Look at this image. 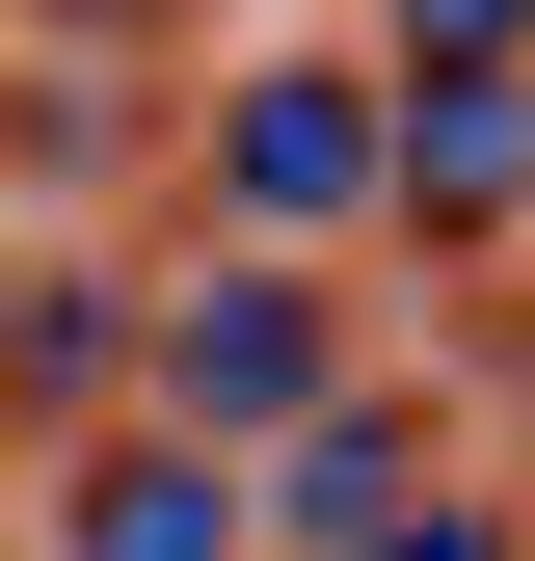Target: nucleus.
<instances>
[{
	"instance_id": "f257e3e1",
	"label": "nucleus",
	"mask_w": 535,
	"mask_h": 561,
	"mask_svg": "<svg viewBox=\"0 0 535 561\" xmlns=\"http://www.w3.org/2000/svg\"><path fill=\"white\" fill-rule=\"evenodd\" d=\"M321 375H349V267H295V241H215L187 295H134V428H187V455H268Z\"/></svg>"
},
{
	"instance_id": "f03ea898",
	"label": "nucleus",
	"mask_w": 535,
	"mask_h": 561,
	"mask_svg": "<svg viewBox=\"0 0 535 561\" xmlns=\"http://www.w3.org/2000/svg\"><path fill=\"white\" fill-rule=\"evenodd\" d=\"M215 241H295V267L375 241V54L349 27H295V54L215 81Z\"/></svg>"
},
{
	"instance_id": "7ed1b4c3",
	"label": "nucleus",
	"mask_w": 535,
	"mask_h": 561,
	"mask_svg": "<svg viewBox=\"0 0 535 561\" xmlns=\"http://www.w3.org/2000/svg\"><path fill=\"white\" fill-rule=\"evenodd\" d=\"M455 481H482V455H455L429 401H375V375H321L295 428L241 455V561H429V508H455Z\"/></svg>"
},
{
	"instance_id": "20e7f679",
	"label": "nucleus",
	"mask_w": 535,
	"mask_h": 561,
	"mask_svg": "<svg viewBox=\"0 0 535 561\" xmlns=\"http://www.w3.org/2000/svg\"><path fill=\"white\" fill-rule=\"evenodd\" d=\"M509 215H535V107H509V54H375V241L482 295Z\"/></svg>"
},
{
	"instance_id": "39448f33",
	"label": "nucleus",
	"mask_w": 535,
	"mask_h": 561,
	"mask_svg": "<svg viewBox=\"0 0 535 561\" xmlns=\"http://www.w3.org/2000/svg\"><path fill=\"white\" fill-rule=\"evenodd\" d=\"M27 561H241V455H187V428H81V481H54Z\"/></svg>"
},
{
	"instance_id": "423d86ee",
	"label": "nucleus",
	"mask_w": 535,
	"mask_h": 561,
	"mask_svg": "<svg viewBox=\"0 0 535 561\" xmlns=\"http://www.w3.org/2000/svg\"><path fill=\"white\" fill-rule=\"evenodd\" d=\"M0 401H134V267H0Z\"/></svg>"
},
{
	"instance_id": "0eeeda50",
	"label": "nucleus",
	"mask_w": 535,
	"mask_h": 561,
	"mask_svg": "<svg viewBox=\"0 0 535 561\" xmlns=\"http://www.w3.org/2000/svg\"><path fill=\"white\" fill-rule=\"evenodd\" d=\"M349 54H509V0H375Z\"/></svg>"
},
{
	"instance_id": "6e6552de",
	"label": "nucleus",
	"mask_w": 535,
	"mask_h": 561,
	"mask_svg": "<svg viewBox=\"0 0 535 561\" xmlns=\"http://www.w3.org/2000/svg\"><path fill=\"white\" fill-rule=\"evenodd\" d=\"M0 267H27V241H0Z\"/></svg>"
}]
</instances>
